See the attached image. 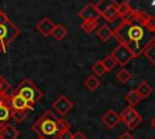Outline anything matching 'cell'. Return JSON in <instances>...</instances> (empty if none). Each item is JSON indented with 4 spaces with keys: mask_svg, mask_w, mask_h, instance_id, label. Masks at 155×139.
I'll return each instance as SVG.
<instances>
[{
    "mask_svg": "<svg viewBox=\"0 0 155 139\" xmlns=\"http://www.w3.org/2000/svg\"><path fill=\"white\" fill-rule=\"evenodd\" d=\"M113 36L131 51L133 58H137L155 42V17L145 11L132 10L113 29Z\"/></svg>",
    "mask_w": 155,
    "mask_h": 139,
    "instance_id": "obj_1",
    "label": "cell"
},
{
    "mask_svg": "<svg viewBox=\"0 0 155 139\" xmlns=\"http://www.w3.org/2000/svg\"><path fill=\"white\" fill-rule=\"evenodd\" d=\"M70 128L69 122L64 117H58L52 110L45 111L31 124V131L40 139H57V137Z\"/></svg>",
    "mask_w": 155,
    "mask_h": 139,
    "instance_id": "obj_2",
    "label": "cell"
},
{
    "mask_svg": "<svg viewBox=\"0 0 155 139\" xmlns=\"http://www.w3.org/2000/svg\"><path fill=\"white\" fill-rule=\"evenodd\" d=\"M12 93H16V94H19L21 97H23L31 106L35 105L42 97V92L28 79L23 80L17 87H15Z\"/></svg>",
    "mask_w": 155,
    "mask_h": 139,
    "instance_id": "obj_3",
    "label": "cell"
},
{
    "mask_svg": "<svg viewBox=\"0 0 155 139\" xmlns=\"http://www.w3.org/2000/svg\"><path fill=\"white\" fill-rule=\"evenodd\" d=\"M18 35H19L18 27H16L10 19L4 23H0V40L4 47V51L12 42V40L16 39Z\"/></svg>",
    "mask_w": 155,
    "mask_h": 139,
    "instance_id": "obj_4",
    "label": "cell"
},
{
    "mask_svg": "<svg viewBox=\"0 0 155 139\" xmlns=\"http://www.w3.org/2000/svg\"><path fill=\"white\" fill-rule=\"evenodd\" d=\"M120 115V121H122L128 129H136L140 122L143 121V117L138 114V111L133 106H126Z\"/></svg>",
    "mask_w": 155,
    "mask_h": 139,
    "instance_id": "obj_5",
    "label": "cell"
},
{
    "mask_svg": "<svg viewBox=\"0 0 155 139\" xmlns=\"http://www.w3.org/2000/svg\"><path fill=\"white\" fill-rule=\"evenodd\" d=\"M110 56H111V57L115 59V62H116L117 64H120L121 66H125L131 59H133V56H132L131 51H130L126 46L120 45V44L111 51Z\"/></svg>",
    "mask_w": 155,
    "mask_h": 139,
    "instance_id": "obj_6",
    "label": "cell"
},
{
    "mask_svg": "<svg viewBox=\"0 0 155 139\" xmlns=\"http://www.w3.org/2000/svg\"><path fill=\"white\" fill-rule=\"evenodd\" d=\"M52 106L53 109L56 110V112L61 116V117H64L73 108H74V103L71 100H69V98L64 94H61L53 103H52Z\"/></svg>",
    "mask_w": 155,
    "mask_h": 139,
    "instance_id": "obj_7",
    "label": "cell"
},
{
    "mask_svg": "<svg viewBox=\"0 0 155 139\" xmlns=\"http://www.w3.org/2000/svg\"><path fill=\"white\" fill-rule=\"evenodd\" d=\"M10 109L11 110H18V111H28V110H33V106L19 94L11 93V95H10Z\"/></svg>",
    "mask_w": 155,
    "mask_h": 139,
    "instance_id": "obj_8",
    "label": "cell"
},
{
    "mask_svg": "<svg viewBox=\"0 0 155 139\" xmlns=\"http://www.w3.org/2000/svg\"><path fill=\"white\" fill-rule=\"evenodd\" d=\"M79 17L84 22V21H91V19H99L101 18V15L97 11L94 4L93 2H88V4H86L82 7V10H80Z\"/></svg>",
    "mask_w": 155,
    "mask_h": 139,
    "instance_id": "obj_9",
    "label": "cell"
},
{
    "mask_svg": "<svg viewBox=\"0 0 155 139\" xmlns=\"http://www.w3.org/2000/svg\"><path fill=\"white\" fill-rule=\"evenodd\" d=\"M18 129L11 123H0V139H17Z\"/></svg>",
    "mask_w": 155,
    "mask_h": 139,
    "instance_id": "obj_10",
    "label": "cell"
},
{
    "mask_svg": "<svg viewBox=\"0 0 155 139\" xmlns=\"http://www.w3.org/2000/svg\"><path fill=\"white\" fill-rule=\"evenodd\" d=\"M54 25L56 24L52 22V19L50 17H44L36 23V30L40 34H42L44 36H50L52 30H53V28H54Z\"/></svg>",
    "mask_w": 155,
    "mask_h": 139,
    "instance_id": "obj_11",
    "label": "cell"
},
{
    "mask_svg": "<svg viewBox=\"0 0 155 139\" xmlns=\"http://www.w3.org/2000/svg\"><path fill=\"white\" fill-rule=\"evenodd\" d=\"M102 122L107 126V128L111 129V128H114L120 122V115L115 110H108L102 116Z\"/></svg>",
    "mask_w": 155,
    "mask_h": 139,
    "instance_id": "obj_12",
    "label": "cell"
},
{
    "mask_svg": "<svg viewBox=\"0 0 155 139\" xmlns=\"http://www.w3.org/2000/svg\"><path fill=\"white\" fill-rule=\"evenodd\" d=\"M101 17L107 22H114L117 18V2L110 1L105 10L101 13Z\"/></svg>",
    "mask_w": 155,
    "mask_h": 139,
    "instance_id": "obj_13",
    "label": "cell"
},
{
    "mask_svg": "<svg viewBox=\"0 0 155 139\" xmlns=\"http://www.w3.org/2000/svg\"><path fill=\"white\" fill-rule=\"evenodd\" d=\"M11 93H12L11 85L6 80L0 77V103L10 104V95H11Z\"/></svg>",
    "mask_w": 155,
    "mask_h": 139,
    "instance_id": "obj_14",
    "label": "cell"
},
{
    "mask_svg": "<svg viewBox=\"0 0 155 139\" xmlns=\"http://www.w3.org/2000/svg\"><path fill=\"white\" fill-rule=\"evenodd\" d=\"M134 91L137 92V94L139 95L140 99H145V98H148V97L151 94V92H153V86L149 85L148 81H142V82L134 88Z\"/></svg>",
    "mask_w": 155,
    "mask_h": 139,
    "instance_id": "obj_15",
    "label": "cell"
},
{
    "mask_svg": "<svg viewBox=\"0 0 155 139\" xmlns=\"http://www.w3.org/2000/svg\"><path fill=\"white\" fill-rule=\"evenodd\" d=\"M97 35L103 42H107L113 36V29L107 24H102L97 28Z\"/></svg>",
    "mask_w": 155,
    "mask_h": 139,
    "instance_id": "obj_16",
    "label": "cell"
},
{
    "mask_svg": "<svg viewBox=\"0 0 155 139\" xmlns=\"http://www.w3.org/2000/svg\"><path fill=\"white\" fill-rule=\"evenodd\" d=\"M67 34H68V30L63 24H56L51 33V36L57 41H61L67 36Z\"/></svg>",
    "mask_w": 155,
    "mask_h": 139,
    "instance_id": "obj_17",
    "label": "cell"
},
{
    "mask_svg": "<svg viewBox=\"0 0 155 139\" xmlns=\"http://www.w3.org/2000/svg\"><path fill=\"white\" fill-rule=\"evenodd\" d=\"M132 7L130 5L128 1H122L120 4H117V17H120L121 19L126 18L131 12H132Z\"/></svg>",
    "mask_w": 155,
    "mask_h": 139,
    "instance_id": "obj_18",
    "label": "cell"
},
{
    "mask_svg": "<svg viewBox=\"0 0 155 139\" xmlns=\"http://www.w3.org/2000/svg\"><path fill=\"white\" fill-rule=\"evenodd\" d=\"M84 85H85V87L88 89V91H96L98 87H99V85H101V81L98 80V77L97 76H94V75H90V76H87V79L84 81Z\"/></svg>",
    "mask_w": 155,
    "mask_h": 139,
    "instance_id": "obj_19",
    "label": "cell"
},
{
    "mask_svg": "<svg viewBox=\"0 0 155 139\" xmlns=\"http://www.w3.org/2000/svg\"><path fill=\"white\" fill-rule=\"evenodd\" d=\"M10 117H11L10 104L0 103V123H6Z\"/></svg>",
    "mask_w": 155,
    "mask_h": 139,
    "instance_id": "obj_20",
    "label": "cell"
},
{
    "mask_svg": "<svg viewBox=\"0 0 155 139\" xmlns=\"http://www.w3.org/2000/svg\"><path fill=\"white\" fill-rule=\"evenodd\" d=\"M81 28L87 33L91 34L93 30L98 28V19H91V21H84L81 22Z\"/></svg>",
    "mask_w": 155,
    "mask_h": 139,
    "instance_id": "obj_21",
    "label": "cell"
},
{
    "mask_svg": "<svg viewBox=\"0 0 155 139\" xmlns=\"http://www.w3.org/2000/svg\"><path fill=\"white\" fill-rule=\"evenodd\" d=\"M101 62H102V64H103V66H104V69H105V71H111L115 66H116V62H115V59L110 56V54H108V56H105L103 59H101Z\"/></svg>",
    "mask_w": 155,
    "mask_h": 139,
    "instance_id": "obj_22",
    "label": "cell"
},
{
    "mask_svg": "<svg viewBox=\"0 0 155 139\" xmlns=\"http://www.w3.org/2000/svg\"><path fill=\"white\" fill-rule=\"evenodd\" d=\"M126 100H127V103H128V106H134L136 104H138V102L140 100V98H139V95L137 94V92L134 91V89H131L127 94H126Z\"/></svg>",
    "mask_w": 155,
    "mask_h": 139,
    "instance_id": "obj_23",
    "label": "cell"
},
{
    "mask_svg": "<svg viewBox=\"0 0 155 139\" xmlns=\"http://www.w3.org/2000/svg\"><path fill=\"white\" fill-rule=\"evenodd\" d=\"M116 79H117V81L119 82H121V83H127L130 80H131V73L128 71V70H126V69H121L117 74H116Z\"/></svg>",
    "mask_w": 155,
    "mask_h": 139,
    "instance_id": "obj_24",
    "label": "cell"
},
{
    "mask_svg": "<svg viewBox=\"0 0 155 139\" xmlns=\"http://www.w3.org/2000/svg\"><path fill=\"white\" fill-rule=\"evenodd\" d=\"M143 54L148 58V60H149L153 65H155V42H153V44L143 52Z\"/></svg>",
    "mask_w": 155,
    "mask_h": 139,
    "instance_id": "obj_25",
    "label": "cell"
},
{
    "mask_svg": "<svg viewBox=\"0 0 155 139\" xmlns=\"http://www.w3.org/2000/svg\"><path fill=\"white\" fill-rule=\"evenodd\" d=\"M91 69H92V71H93L94 76H97V77H101V76H103V75L107 73L101 60H97V62L92 65V68H91Z\"/></svg>",
    "mask_w": 155,
    "mask_h": 139,
    "instance_id": "obj_26",
    "label": "cell"
},
{
    "mask_svg": "<svg viewBox=\"0 0 155 139\" xmlns=\"http://www.w3.org/2000/svg\"><path fill=\"white\" fill-rule=\"evenodd\" d=\"M28 111H18V110H11V117L16 122H22L27 118Z\"/></svg>",
    "mask_w": 155,
    "mask_h": 139,
    "instance_id": "obj_27",
    "label": "cell"
},
{
    "mask_svg": "<svg viewBox=\"0 0 155 139\" xmlns=\"http://www.w3.org/2000/svg\"><path fill=\"white\" fill-rule=\"evenodd\" d=\"M109 2H110V1H108V0H102V1H98L97 4H94V6H96L97 11L99 12V15L105 10V7L109 5Z\"/></svg>",
    "mask_w": 155,
    "mask_h": 139,
    "instance_id": "obj_28",
    "label": "cell"
},
{
    "mask_svg": "<svg viewBox=\"0 0 155 139\" xmlns=\"http://www.w3.org/2000/svg\"><path fill=\"white\" fill-rule=\"evenodd\" d=\"M57 139H73V133L70 132V129H67V131L62 132V133L57 137Z\"/></svg>",
    "mask_w": 155,
    "mask_h": 139,
    "instance_id": "obj_29",
    "label": "cell"
},
{
    "mask_svg": "<svg viewBox=\"0 0 155 139\" xmlns=\"http://www.w3.org/2000/svg\"><path fill=\"white\" fill-rule=\"evenodd\" d=\"M117 139H134V137H133L130 132H125V133H122Z\"/></svg>",
    "mask_w": 155,
    "mask_h": 139,
    "instance_id": "obj_30",
    "label": "cell"
},
{
    "mask_svg": "<svg viewBox=\"0 0 155 139\" xmlns=\"http://www.w3.org/2000/svg\"><path fill=\"white\" fill-rule=\"evenodd\" d=\"M73 139H86V135L82 132H76L73 134Z\"/></svg>",
    "mask_w": 155,
    "mask_h": 139,
    "instance_id": "obj_31",
    "label": "cell"
},
{
    "mask_svg": "<svg viewBox=\"0 0 155 139\" xmlns=\"http://www.w3.org/2000/svg\"><path fill=\"white\" fill-rule=\"evenodd\" d=\"M150 123H151V126H153V128H155V116L153 117V120H151V122H150Z\"/></svg>",
    "mask_w": 155,
    "mask_h": 139,
    "instance_id": "obj_32",
    "label": "cell"
},
{
    "mask_svg": "<svg viewBox=\"0 0 155 139\" xmlns=\"http://www.w3.org/2000/svg\"><path fill=\"white\" fill-rule=\"evenodd\" d=\"M0 51H4V47H2V44H1V40H0Z\"/></svg>",
    "mask_w": 155,
    "mask_h": 139,
    "instance_id": "obj_33",
    "label": "cell"
},
{
    "mask_svg": "<svg viewBox=\"0 0 155 139\" xmlns=\"http://www.w3.org/2000/svg\"><path fill=\"white\" fill-rule=\"evenodd\" d=\"M150 139H153V138H150Z\"/></svg>",
    "mask_w": 155,
    "mask_h": 139,
    "instance_id": "obj_34",
    "label": "cell"
},
{
    "mask_svg": "<svg viewBox=\"0 0 155 139\" xmlns=\"http://www.w3.org/2000/svg\"><path fill=\"white\" fill-rule=\"evenodd\" d=\"M38 139H40V138H38Z\"/></svg>",
    "mask_w": 155,
    "mask_h": 139,
    "instance_id": "obj_35",
    "label": "cell"
}]
</instances>
